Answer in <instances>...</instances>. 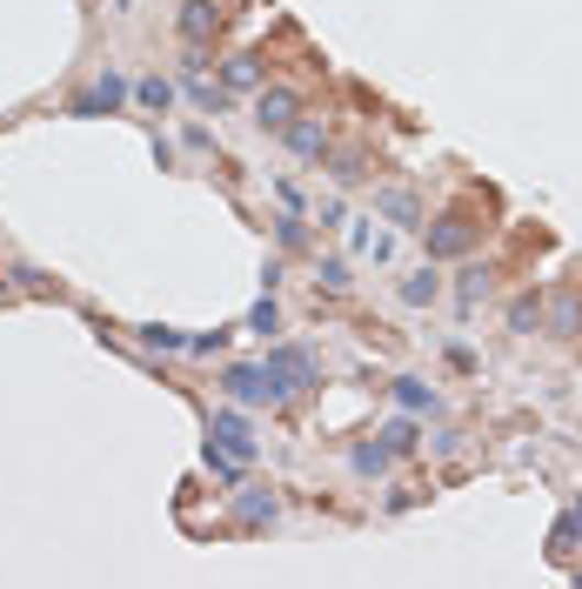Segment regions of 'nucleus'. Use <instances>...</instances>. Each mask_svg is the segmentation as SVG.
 <instances>
[{"instance_id": "nucleus-24", "label": "nucleus", "mask_w": 582, "mask_h": 589, "mask_svg": "<svg viewBox=\"0 0 582 589\" xmlns=\"http://www.w3.org/2000/svg\"><path fill=\"white\" fill-rule=\"evenodd\" d=\"M569 543H575V516H562V523H556V530H549V549H556V556H562V549H569Z\"/></svg>"}, {"instance_id": "nucleus-18", "label": "nucleus", "mask_w": 582, "mask_h": 589, "mask_svg": "<svg viewBox=\"0 0 582 589\" xmlns=\"http://www.w3.org/2000/svg\"><path fill=\"white\" fill-rule=\"evenodd\" d=\"M141 342H147V349H188V335H175V328H141Z\"/></svg>"}, {"instance_id": "nucleus-9", "label": "nucleus", "mask_w": 582, "mask_h": 589, "mask_svg": "<svg viewBox=\"0 0 582 589\" xmlns=\"http://www.w3.org/2000/svg\"><path fill=\"white\" fill-rule=\"evenodd\" d=\"M282 134H288V148H295L301 161H321V154H328V128H321V121H288Z\"/></svg>"}, {"instance_id": "nucleus-13", "label": "nucleus", "mask_w": 582, "mask_h": 589, "mask_svg": "<svg viewBox=\"0 0 582 589\" xmlns=\"http://www.w3.org/2000/svg\"><path fill=\"white\" fill-rule=\"evenodd\" d=\"M509 321H516L523 335H529V328H542V295H516V302H509Z\"/></svg>"}, {"instance_id": "nucleus-7", "label": "nucleus", "mask_w": 582, "mask_h": 589, "mask_svg": "<svg viewBox=\"0 0 582 589\" xmlns=\"http://www.w3.org/2000/svg\"><path fill=\"white\" fill-rule=\"evenodd\" d=\"M268 369H275V382H282V389H288V395H295V389H308V382H315V362H308V356H301V349H275V356H268Z\"/></svg>"}, {"instance_id": "nucleus-27", "label": "nucleus", "mask_w": 582, "mask_h": 589, "mask_svg": "<svg viewBox=\"0 0 582 589\" xmlns=\"http://www.w3.org/2000/svg\"><path fill=\"white\" fill-rule=\"evenodd\" d=\"M0 302H8V282H0Z\"/></svg>"}, {"instance_id": "nucleus-26", "label": "nucleus", "mask_w": 582, "mask_h": 589, "mask_svg": "<svg viewBox=\"0 0 582 589\" xmlns=\"http://www.w3.org/2000/svg\"><path fill=\"white\" fill-rule=\"evenodd\" d=\"M575 530H582V502H575Z\"/></svg>"}, {"instance_id": "nucleus-21", "label": "nucleus", "mask_w": 582, "mask_h": 589, "mask_svg": "<svg viewBox=\"0 0 582 589\" xmlns=\"http://www.w3.org/2000/svg\"><path fill=\"white\" fill-rule=\"evenodd\" d=\"M248 328H255V335H275V328H282V315H275V302H262L255 315H248Z\"/></svg>"}, {"instance_id": "nucleus-5", "label": "nucleus", "mask_w": 582, "mask_h": 589, "mask_svg": "<svg viewBox=\"0 0 582 589\" xmlns=\"http://www.w3.org/2000/svg\"><path fill=\"white\" fill-rule=\"evenodd\" d=\"M215 28H221V8H215V0H182V34H188V47H208Z\"/></svg>"}, {"instance_id": "nucleus-1", "label": "nucleus", "mask_w": 582, "mask_h": 589, "mask_svg": "<svg viewBox=\"0 0 582 589\" xmlns=\"http://www.w3.org/2000/svg\"><path fill=\"white\" fill-rule=\"evenodd\" d=\"M248 462H255V429H248V415H241V408H221L215 423H208V469L234 482Z\"/></svg>"}, {"instance_id": "nucleus-15", "label": "nucleus", "mask_w": 582, "mask_h": 589, "mask_svg": "<svg viewBox=\"0 0 582 589\" xmlns=\"http://www.w3.org/2000/svg\"><path fill=\"white\" fill-rule=\"evenodd\" d=\"M134 101L161 114V108H168V101H175V88H168V80H161V74H154V80H141V88H134Z\"/></svg>"}, {"instance_id": "nucleus-11", "label": "nucleus", "mask_w": 582, "mask_h": 589, "mask_svg": "<svg viewBox=\"0 0 582 589\" xmlns=\"http://www.w3.org/2000/svg\"><path fill=\"white\" fill-rule=\"evenodd\" d=\"M549 335H582V295H556L549 302Z\"/></svg>"}, {"instance_id": "nucleus-3", "label": "nucleus", "mask_w": 582, "mask_h": 589, "mask_svg": "<svg viewBox=\"0 0 582 589\" xmlns=\"http://www.w3.org/2000/svg\"><path fill=\"white\" fill-rule=\"evenodd\" d=\"M121 101H128V80H121V74L108 67V74L95 80V88H88V95H80V101L67 108V114H80V121H95V114H114Z\"/></svg>"}, {"instance_id": "nucleus-22", "label": "nucleus", "mask_w": 582, "mask_h": 589, "mask_svg": "<svg viewBox=\"0 0 582 589\" xmlns=\"http://www.w3.org/2000/svg\"><path fill=\"white\" fill-rule=\"evenodd\" d=\"M382 436H388V449H395V456H402V449H415V423H388Z\"/></svg>"}, {"instance_id": "nucleus-14", "label": "nucleus", "mask_w": 582, "mask_h": 589, "mask_svg": "<svg viewBox=\"0 0 582 589\" xmlns=\"http://www.w3.org/2000/svg\"><path fill=\"white\" fill-rule=\"evenodd\" d=\"M388 456H395L388 443H362V449H355V476H382V469H388Z\"/></svg>"}, {"instance_id": "nucleus-6", "label": "nucleus", "mask_w": 582, "mask_h": 589, "mask_svg": "<svg viewBox=\"0 0 582 589\" xmlns=\"http://www.w3.org/2000/svg\"><path fill=\"white\" fill-rule=\"evenodd\" d=\"M288 121H295V95H288V88H262V95H255V128L282 134Z\"/></svg>"}, {"instance_id": "nucleus-16", "label": "nucleus", "mask_w": 582, "mask_h": 589, "mask_svg": "<svg viewBox=\"0 0 582 589\" xmlns=\"http://www.w3.org/2000/svg\"><path fill=\"white\" fill-rule=\"evenodd\" d=\"M436 288H442V282L422 269V275H408V282H402V302H415V308H422V302H436Z\"/></svg>"}, {"instance_id": "nucleus-17", "label": "nucleus", "mask_w": 582, "mask_h": 589, "mask_svg": "<svg viewBox=\"0 0 582 589\" xmlns=\"http://www.w3.org/2000/svg\"><path fill=\"white\" fill-rule=\"evenodd\" d=\"M395 402H402L408 415H422V408H436V395H429L422 382H395Z\"/></svg>"}, {"instance_id": "nucleus-10", "label": "nucleus", "mask_w": 582, "mask_h": 589, "mask_svg": "<svg viewBox=\"0 0 582 589\" xmlns=\"http://www.w3.org/2000/svg\"><path fill=\"white\" fill-rule=\"evenodd\" d=\"M234 516H241L248 530L275 523V495H268V489H241V495H234Z\"/></svg>"}, {"instance_id": "nucleus-2", "label": "nucleus", "mask_w": 582, "mask_h": 589, "mask_svg": "<svg viewBox=\"0 0 582 589\" xmlns=\"http://www.w3.org/2000/svg\"><path fill=\"white\" fill-rule=\"evenodd\" d=\"M228 395H234V402H282L288 389L275 382L268 362H248V369H228Z\"/></svg>"}, {"instance_id": "nucleus-12", "label": "nucleus", "mask_w": 582, "mask_h": 589, "mask_svg": "<svg viewBox=\"0 0 582 589\" xmlns=\"http://www.w3.org/2000/svg\"><path fill=\"white\" fill-rule=\"evenodd\" d=\"M228 88H241V95L262 88V61H255V54H234V61H228Z\"/></svg>"}, {"instance_id": "nucleus-8", "label": "nucleus", "mask_w": 582, "mask_h": 589, "mask_svg": "<svg viewBox=\"0 0 582 589\" xmlns=\"http://www.w3.org/2000/svg\"><path fill=\"white\" fill-rule=\"evenodd\" d=\"M375 208H382L395 228H422V201H415L408 188H375Z\"/></svg>"}, {"instance_id": "nucleus-19", "label": "nucleus", "mask_w": 582, "mask_h": 589, "mask_svg": "<svg viewBox=\"0 0 582 589\" xmlns=\"http://www.w3.org/2000/svg\"><path fill=\"white\" fill-rule=\"evenodd\" d=\"M482 295H488V275H482V269H469V275H462V308H475Z\"/></svg>"}, {"instance_id": "nucleus-25", "label": "nucleus", "mask_w": 582, "mask_h": 589, "mask_svg": "<svg viewBox=\"0 0 582 589\" xmlns=\"http://www.w3.org/2000/svg\"><path fill=\"white\" fill-rule=\"evenodd\" d=\"M369 167H362V154H342V167H336V182H362Z\"/></svg>"}, {"instance_id": "nucleus-20", "label": "nucleus", "mask_w": 582, "mask_h": 589, "mask_svg": "<svg viewBox=\"0 0 582 589\" xmlns=\"http://www.w3.org/2000/svg\"><path fill=\"white\" fill-rule=\"evenodd\" d=\"M321 288H349V262H342V255L321 262Z\"/></svg>"}, {"instance_id": "nucleus-23", "label": "nucleus", "mask_w": 582, "mask_h": 589, "mask_svg": "<svg viewBox=\"0 0 582 589\" xmlns=\"http://www.w3.org/2000/svg\"><path fill=\"white\" fill-rule=\"evenodd\" d=\"M221 342H228V328H215V335H188V349H195V356H215Z\"/></svg>"}, {"instance_id": "nucleus-4", "label": "nucleus", "mask_w": 582, "mask_h": 589, "mask_svg": "<svg viewBox=\"0 0 582 589\" xmlns=\"http://www.w3.org/2000/svg\"><path fill=\"white\" fill-rule=\"evenodd\" d=\"M469 248H475V221H455V215H449V221H436V228H429V255H436V262L469 255Z\"/></svg>"}]
</instances>
